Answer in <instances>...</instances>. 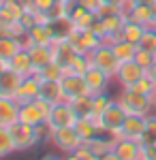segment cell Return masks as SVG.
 Returning a JSON list of instances; mask_svg holds the SVG:
<instances>
[{
    "label": "cell",
    "instance_id": "7dc6e473",
    "mask_svg": "<svg viewBox=\"0 0 156 160\" xmlns=\"http://www.w3.org/2000/svg\"><path fill=\"white\" fill-rule=\"evenodd\" d=\"M7 68H9V62H7V60H2V58H0V73H4Z\"/></svg>",
    "mask_w": 156,
    "mask_h": 160
},
{
    "label": "cell",
    "instance_id": "f6af8a7d",
    "mask_svg": "<svg viewBox=\"0 0 156 160\" xmlns=\"http://www.w3.org/2000/svg\"><path fill=\"white\" fill-rule=\"evenodd\" d=\"M39 160H64V158H60V156H54V154H45V156H41Z\"/></svg>",
    "mask_w": 156,
    "mask_h": 160
},
{
    "label": "cell",
    "instance_id": "b9f144b4",
    "mask_svg": "<svg viewBox=\"0 0 156 160\" xmlns=\"http://www.w3.org/2000/svg\"><path fill=\"white\" fill-rule=\"evenodd\" d=\"M79 4L84 7V9H88V11H98L101 7H103V0H79Z\"/></svg>",
    "mask_w": 156,
    "mask_h": 160
},
{
    "label": "cell",
    "instance_id": "83f0119b",
    "mask_svg": "<svg viewBox=\"0 0 156 160\" xmlns=\"http://www.w3.org/2000/svg\"><path fill=\"white\" fill-rule=\"evenodd\" d=\"M113 53H116V58L122 62H131L135 60V53H137V49H139V45H135V43H128V41H124V38H120L113 47Z\"/></svg>",
    "mask_w": 156,
    "mask_h": 160
},
{
    "label": "cell",
    "instance_id": "44dd1931",
    "mask_svg": "<svg viewBox=\"0 0 156 160\" xmlns=\"http://www.w3.org/2000/svg\"><path fill=\"white\" fill-rule=\"evenodd\" d=\"M39 98L47 100L49 105H56L64 100V92H62V81H49V79H41V94Z\"/></svg>",
    "mask_w": 156,
    "mask_h": 160
},
{
    "label": "cell",
    "instance_id": "836d02e7",
    "mask_svg": "<svg viewBox=\"0 0 156 160\" xmlns=\"http://www.w3.org/2000/svg\"><path fill=\"white\" fill-rule=\"evenodd\" d=\"M13 152H15V145H13L11 130L0 126V160L7 158V156H11Z\"/></svg>",
    "mask_w": 156,
    "mask_h": 160
},
{
    "label": "cell",
    "instance_id": "6da1fadb",
    "mask_svg": "<svg viewBox=\"0 0 156 160\" xmlns=\"http://www.w3.org/2000/svg\"><path fill=\"white\" fill-rule=\"evenodd\" d=\"M116 100L120 102V107L126 111V115H143L148 118L154 111V102L150 94H143L137 88H122L120 94L116 96Z\"/></svg>",
    "mask_w": 156,
    "mask_h": 160
},
{
    "label": "cell",
    "instance_id": "ba28073f",
    "mask_svg": "<svg viewBox=\"0 0 156 160\" xmlns=\"http://www.w3.org/2000/svg\"><path fill=\"white\" fill-rule=\"evenodd\" d=\"M69 43L73 45V49L77 51V53H92L101 45V37L96 34L92 28H88V30H75L73 37L69 38Z\"/></svg>",
    "mask_w": 156,
    "mask_h": 160
},
{
    "label": "cell",
    "instance_id": "4fadbf2b",
    "mask_svg": "<svg viewBox=\"0 0 156 160\" xmlns=\"http://www.w3.org/2000/svg\"><path fill=\"white\" fill-rule=\"evenodd\" d=\"M39 94H41V77L39 75H30V77H26L22 81V86H19L17 94H15V100L19 105L32 102V100L39 98Z\"/></svg>",
    "mask_w": 156,
    "mask_h": 160
},
{
    "label": "cell",
    "instance_id": "f35d334b",
    "mask_svg": "<svg viewBox=\"0 0 156 160\" xmlns=\"http://www.w3.org/2000/svg\"><path fill=\"white\" fill-rule=\"evenodd\" d=\"M139 47H141V49L152 51V53H156V30H152V28L145 30L143 38H141V43H139Z\"/></svg>",
    "mask_w": 156,
    "mask_h": 160
},
{
    "label": "cell",
    "instance_id": "30bf717a",
    "mask_svg": "<svg viewBox=\"0 0 156 160\" xmlns=\"http://www.w3.org/2000/svg\"><path fill=\"white\" fill-rule=\"evenodd\" d=\"M62 92H64V100H75L79 96L92 94L88 83H86V77L84 75H75V73H69L62 79Z\"/></svg>",
    "mask_w": 156,
    "mask_h": 160
},
{
    "label": "cell",
    "instance_id": "3957f363",
    "mask_svg": "<svg viewBox=\"0 0 156 160\" xmlns=\"http://www.w3.org/2000/svg\"><path fill=\"white\" fill-rule=\"evenodd\" d=\"M9 130H11V137H13L15 152H28V149L36 148L41 143V139L36 135V126H30L26 122H15Z\"/></svg>",
    "mask_w": 156,
    "mask_h": 160
},
{
    "label": "cell",
    "instance_id": "f546056e",
    "mask_svg": "<svg viewBox=\"0 0 156 160\" xmlns=\"http://www.w3.org/2000/svg\"><path fill=\"white\" fill-rule=\"evenodd\" d=\"M36 75H39L41 79H49V81H62V79L69 75V68H66V66H62L60 62L54 60V62H49L43 71H39Z\"/></svg>",
    "mask_w": 156,
    "mask_h": 160
},
{
    "label": "cell",
    "instance_id": "ac0fdd59",
    "mask_svg": "<svg viewBox=\"0 0 156 160\" xmlns=\"http://www.w3.org/2000/svg\"><path fill=\"white\" fill-rule=\"evenodd\" d=\"M9 68L13 73H17L19 77H30V75H36L34 71V64H32V58H30V51L28 49H22L13 60H9Z\"/></svg>",
    "mask_w": 156,
    "mask_h": 160
},
{
    "label": "cell",
    "instance_id": "5b68a950",
    "mask_svg": "<svg viewBox=\"0 0 156 160\" xmlns=\"http://www.w3.org/2000/svg\"><path fill=\"white\" fill-rule=\"evenodd\" d=\"M51 143L64 154H73L84 145V139L75 130V126H66V128H56L51 132Z\"/></svg>",
    "mask_w": 156,
    "mask_h": 160
},
{
    "label": "cell",
    "instance_id": "cb8c5ba5",
    "mask_svg": "<svg viewBox=\"0 0 156 160\" xmlns=\"http://www.w3.org/2000/svg\"><path fill=\"white\" fill-rule=\"evenodd\" d=\"M24 49V38H13V37H0V58L2 60H13L19 51Z\"/></svg>",
    "mask_w": 156,
    "mask_h": 160
},
{
    "label": "cell",
    "instance_id": "f907efd6",
    "mask_svg": "<svg viewBox=\"0 0 156 160\" xmlns=\"http://www.w3.org/2000/svg\"><path fill=\"white\" fill-rule=\"evenodd\" d=\"M152 102H154V111H156V90H154V94H152Z\"/></svg>",
    "mask_w": 156,
    "mask_h": 160
},
{
    "label": "cell",
    "instance_id": "4dcf8cb0",
    "mask_svg": "<svg viewBox=\"0 0 156 160\" xmlns=\"http://www.w3.org/2000/svg\"><path fill=\"white\" fill-rule=\"evenodd\" d=\"M92 100H94V96H92V94H86V96H79V98L69 100V102H71L73 111L77 113V118H94V111H92Z\"/></svg>",
    "mask_w": 156,
    "mask_h": 160
},
{
    "label": "cell",
    "instance_id": "7402d4cb",
    "mask_svg": "<svg viewBox=\"0 0 156 160\" xmlns=\"http://www.w3.org/2000/svg\"><path fill=\"white\" fill-rule=\"evenodd\" d=\"M30 51V58H32V64H34V71H43L49 62H54V47L51 45H34Z\"/></svg>",
    "mask_w": 156,
    "mask_h": 160
},
{
    "label": "cell",
    "instance_id": "1f68e13d",
    "mask_svg": "<svg viewBox=\"0 0 156 160\" xmlns=\"http://www.w3.org/2000/svg\"><path fill=\"white\" fill-rule=\"evenodd\" d=\"M139 143L141 145H156V113H150L145 118V128Z\"/></svg>",
    "mask_w": 156,
    "mask_h": 160
},
{
    "label": "cell",
    "instance_id": "7bdbcfd3",
    "mask_svg": "<svg viewBox=\"0 0 156 160\" xmlns=\"http://www.w3.org/2000/svg\"><path fill=\"white\" fill-rule=\"evenodd\" d=\"M131 0H103V4H111V7H120V9H126Z\"/></svg>",
    "mask_w": 156,
    "mask_h": 160
},
{
    "label": "cell",
    "instance_id": "8992f818",
    "mask_svg": "<svg viewBox=\"0 0 156 160\" xmlns=\"http://www.w3.org/2000/svg\"><path fill=\"white\" fill-rule=\"evenodd\" d=\"M90 60H92V66L101 68L103 73H107L111 79L116 77L118 68H120V60L116 58L113 49H111V47H107V45H98V47L90 53Z\"/></svg>",
    "mask_w": 156,
    "mask_h": 160
},
{
    "label": "cell",
    "instance_id": "d6a6232c",
    "mask_svg": "<svg viewBox=\"0 0 156 160\" xmlns=\"http://www.w3.org/2000/svg\"><path fill=\"white\" fill-rule=\"evenodd\" d=\"M90 66H92L90 53H77V56L73 58L71 66H69V73H75V75H86Z\"/></svg>",
    "mask_w": 156,
    "mask_h": 160
},
{
    "label": "cell",
    "instance_id": "ee69618b",
    "mask_svg": "<svg viewBox=\"0 0 156 160\" xmlns=\"http://www.w3.org/2000/svg\"><path fill=\"white\" fill-rule=\"evenodd\" d=\"M98 160H120V158H118V154H116V152H109V154H105V156H101Z\"/></svg>",
    "mask_w": 156,
    "mask_h": 160
},
{
    "label": "cell",
    "instance_id": "ab89813d",
    "mask_svg": "<svg viewBox=\"0 0 156 160\" xmlns=\"http://www.w3.org/2000/svg\"><path fill=\"white\" fill-rule=\"evenodd\" d=\"M124 9H120V7H111V4H103L98 11H96V15H98V19H103V17H109V15H116V13H122Z\"/></svg>",
    "mask_w": 156,
    "mask_h": 160
},
{
    "label": "cell",
    "instance_id": "2e32d148",
    "mask_svg": "<svg viewBox=\"0 0 156 160\" xmlns=\"http://www.w3.org/2000/svg\"><path fill=\"white\" fill-rule=\"evenodd\" d=\"M143 128H145L143 115H126L118 139H135V141H139L141 135H143Z\"/></svg>",
    "mask_w": 156,
    "mask_h": 160
},
{
    "label": "cell",
    "instance_id": "7c38bea8",
    "mask_svg": "<svg viewBox=\"0 0 156 160\" xmlns=\"http://www.w3.org/2000/svg\"><path fill=\"white\" fill-rule=\"evenodd\" d=\"M124 15H126L128 19H133V22L150 28L152 19H154V9H152V4H141V2L131 0V2L126 4V9H124Z\"/></svg>",
    "mask_w": 156,
    "mask_h": 160
},
{
    "label": "cell",
    "instance_id": "f5cc1de1",
    "mask_svg": "<svg viewBox=\"0 0 156 160\" xmlns=\"http://www.w3.org/2000/svg\"><path fill=\"white\" fill-rule=\"evenodd\" d=\"M58 2H66V0H58Z\"/></svg>",
    "mask_w": 156,
    "mask_h": 160
},
{
    "label": "cell",
    "instance_id": "c3c4849f",
    "mask_svg": "<svg viewBox=\"0 0 156 160\" xmlns=\"http://www.w3.org/2000/svg\"><path fill=\"white\" fill-rule=\"evenodd\" d=\"M152 9H154V19H152L150 28H152V30H156V4H152Z\"/></svg>",
    "mask_w": 156,
    "mask_h": 160
},
{
    "label": "cell",
    "instance_id": "8fae6325",
    "mask_svg": "<svg viewBox=\"0 0 156 160\" xmlns=\"http://www.w3.org/2000/svg\"><path fill=\"white\" fill-rule=\"evenodd\" d=\"M47 28H49V34L54 38V43H56V41H69V38L73 37V32L77 30L75 22H73L69 15H60V17L49 19Z\"/></svg>",
    "mask_w": 156,
    "mask_h": 160
},
{
    "label": "cell",
    "instance_id": "ffe728a7",
    "mask_svg": "<svg viewBox=\"0 0 156 160\" xmlns=\"http://www.w3.org/2000/svg\"><path fill=\"white\" fill-rule=\"evenodd\" d=\"M22 81H24V77L13 73L11 68H7L4 73H0V96L15 98V94H17V90L22 86Z\"/></svg>",
    "mask_w": 156,
    "mask_h": 160
},
{
    "label": "cell",
    "instance_id": "d6986e66",
    "mask_svg": "<svg viewBox=\"0 0 156 160\" xmlns=\"http://www.w3.org/2000/svg\"><path fill=\"white\" fill-rule=\"evenodd\" d=\"M113 152L120 160H141V143L135 139H118Z\"/></svg>",
    "mask_w": 156,
    "mask_h": 160
},
{
    "label": "cell",
    "instance_id": "60d3db41",
    "mask_svg": "<svg viewBox=\"0 0 156 160\" xmlns=\"http://www.w3.org/2000/svg\"><path fill=\"white\" fill-rule=\"evenodd\" d=\"M56 2H58V0H32V4H34V9L39 13H47Z\"/></svg>",
    "mask_w": 156,
    "mask_h": 160
},
{
    "label": "cell",
    "instance_id": "52a82bcc",
    "mask_svg": "<svg viewBox=\"0 0 156 160\" xmlns=\"http://www.w3.org/2000/svg\"><path fill=\"white\" fill-rule=\"evenodd\" d=\"M79 118H77V113L73 111L71 102L69 100H62V102H56L51 111H49V118H47V124L51 126V130H56V128H66V126H75Z\"/></svg>",
    "mask_w": 156,
    "mask_h": 160
},
{
    "label": "cell",
    "instance_id": "e0dca14e",
    "mask_svg": "<svg viewBox=\"0 0 156 160\" xmlns=\"http://www.w3.org/2000/svg\"><path fill=\"white\" fill-rule=\"evenodd\" d=\"M84 77H86V83L90 88V92H92V96L101 94V92H107L109 81H111V77L107 73H103L101 68H96V66H90Z\"/></svg>",
    "mask_w": 156,
    "mask_h": 160
},
{
    "label": "cell",
    "instance_id": "484cf974",
    "mask_svg": "<svg viewBox=\"0 0 156 160\" xmlns=\"http://www.w3.org/2000/svg\"><path fill=\"white\" fill-rule=\"evenodd\" d=\"M75 130H77L79 137L84 139V143H88V141H92L94 137L101 135L98 124H96L94 118H79V120L75 122Z\"/></svg>",
    "mask_w": 156,
    "mask_h": 160
},
{
    "label": "cell",
    "instance_id": "277c9868",
    "mask_svg": "<svg viewBox=\"0 0 156 160\" xmlns=\"http://www.w3.org/2000/svg\"><path fill=\"white\" fill-rule=\"evenodd\" d=\"M54 105H49L47 100L36 98L32 102H24L19 107V122H26L30 126H39V124H45L49 118V111Z\"/></svg>",
    "mask_w": 156,
    "mask_h": 160
},
{
    "label": "cell",
    "instance_id": "5bb4252c",
    "mask_svg": "<svg viewBox=\"0 0 156 160\" xmlns=\"http://www.w3.org/2000/svg\"><path fill=\"white\" fill-rule=\"evenodd\" d=\"M19 102L9 96H0V126L11 128L15 122H19Z\"/></svg>",
    "mask_w": 156,
    "mask_h": 160
},
{
    "label": "cell",
    "instance_id": "4316f807",
    "mask_svg": "<svg viewBox=\"0 0 156 160\" xmlns=\"http://www.w3.org/2000/svg\"><path fill=\"white\" fill-rule=\"evenodd\" d=\"M145 26L137 24V22H133V19H126V24L122 28V38L124 41H128V43H135V45H139L141 43V38L145 34Z\"/></svg>",
    "mask_w": 156,
    "mask_h": 160
},
{
    "label": "cell",
    "instance_id": "9c48e42d",
    "mask_svg": "<svg viewBox=\"0 0 156 160\" xmlns=\"http://www.w3.org/2000/svg\"><path fill=\"white\" fill-rule=\"evenodd\" d=\"M143 75H145L143 66H139L135 60H131V62H122L113 79L120 83V88H133V86L139 83V79H141Z\"/></svg>",
    "mask_w": 156,
    "mask_h": 160
},
{
    "label": "cell",
    "instance_id": "d4e9b609",
    "mask_svg": "<svg viewBox=\"0 0 156 160\" xmlns=\"http://www.w3.org/2000/svg\"><path fill=\"white\" fill-rule=\"evenodd\" d=\"M54 60L56 62H60L62 66H71V62H73V58L77 56V51L73 49V45L69 43V41H56L54 45Z\"/></svg>",
    "mask_w": 156,
    "mask_h": 160
},
{
    "label": "cell",
    "instance_id": "681fc988",
    "mask_svg": "<svg viewBox=\"0 0 156 160\" xmlns=\"http://www.w3.org/2000/svg\"><path fill=\"white\" fill-rule=\"evenodd\" d=\"M135 2H141V4H156V0H135Z\"/></svg>",
    "mask_w": 156,
    "mask_h": 160
},
{
    "label": "cell",
    "instance_id": "74e56055",
    "mask_svg": "<svg viewBox=\"0 0 156 160\" xmlns=\"http://www.w3.org/2000/svg\"><path fill=\"white\" fill-rule=\"evenodd\" d=\"M19 24L26 28V32L30 30V28H34L36 24H41V15L36 11H24V15L19 17Z\"/></svg>",
    "mask_w": 156,
    "mask_h": 160
},
{
    "label": "cell",
    "instance_id": "8d00e7d4",
    "mask_svg": "<svg viewBox=\"0 0 156 160\" xmlns=\"http://www.w3.org/2000/svg\"><path fill=\"white\" fill-rule=\"evenodd\" d=\"M64 160H98V156H94V154H92V149L88 148V143H84L77 152L66 154V158H64Z\"/></svg>",
    "mask_w": 156,
    "mask_h": 160
},
{
    "label": "cell",
    "instance_id": "d590c367",
    "mask_svg": "<svg viewBox=\"0 0 156 160\" xmlns=\"http://www.w3.org/2000/svg\"><path fill=\"white\" fill-rule=\"evenodd\" d=\"M135 62H137L139 66H143L145 71H148V68H150V66L156 62V53H152V51L141 49V47H139V49H137V53H135Z\"/></svg>",
    "mask_w": 156,
    "mask_h": 160
},
{
    "label": "cell",
    "instance_id": "bcb514c9",
    "mask_svg": "<svg viewBox=\"0 0 156 160\" xmlns=\"http://www.w3.org/2000/svg\"><path fill=\"white\" fill-rule=\"evenodd\" d=\"M148 75H150V77H152V79L156 81V62L152 64V66H150V68H148Z\"/></svg>",
    "mask_w": 156,
    "mask_h": 160
},
{
    "label": "cell",
    "instance_id": "816d5d0a",
    "mask_svg": "<svg viewBox=\"0 0 156 160\" xmlns=\"http://www.w3.org/2000/svg\"><path fill=\"white\" fill-rule=\"evenodd\" d=\"M2 4H4V0H0V9H2Z\"/></svg>",
    "mask_w": 156,
    "mask_h": 160
},
{
    "label": "cell",
    "instance_id": "7a4b0ae2",
    "mask_svg": "<svg viewBox=\"0 0 156 160\" xmlns=\"http://www.w3.org/2000/svg\"><path fill=\"white\" fill-rule=\"evenodd\" d=\"M94 120H96V124H98L101 135H111V137L118 139V137H120V130H122V124L126 120V111L120 107L118 100H113L107 109L103 111L98 118H94Z\"/></svg>",
    "mask_w": 156,
    "mask_h": 160
},
{
    "label": "cell",
    "instance_id": "f1b7e54d",
    "mask_svg": "<svg viewBox=\"0 0 156 160\" xmlns=\"http://www.w3.org/2000/svg\"><path fill=\"white\" fill-rule=\"evenodd\" d=\"M126 19H128V17L124 15V11L116 13V15H109V17H103L101 24L105 28V34H120L122 37V28L126 24Z\"/></svg>",
    "mask_w": 156,
    "mask_h": 160
},
{
    "label": "cell",
    "instance_id": "9a60e30c",
    "mask_svg": "<svg viewBox=\"0 0 156 160\" xmlns=\"http://www.w3.org/2000/svg\"><path fill=\"white\" fill-rule=\"evenodd\" d=\"M34 45H54V38L49 34L47 24H36L30 28L24 37V49H32Z\"/></svg>",
    "mask_w": 156,
    "mask_h": 160
},
{
    "label": "cell",
    "instance_id": "e575fe53",
    "mask_svg": "<svg viewBox=\"0 0 156 160\" xmlns=\"http://www.w3.org/2000/svg\"><path fill=\"white\" fill-rule=\"evenodd\" d=\"M116 98H111L107 92H101V94H94V100H92V111H94V118H98L103 111L107 109L109 105L113 102Z\"/></svg>",
    "mask_w": 156,
    "mask_h": 160
},
{
    "label": "cell",
    "instance_id": "603a6c76",
    "mask_svg": "<svg viewBox=\"0 0 156 160\" xmlns=\"http://www.w3.org/2000/svg\"><path fill=\"white\" fill-rule=\"evenodd\" d=\"M116 143H118V139L111 135H98L94 137L92 141H88V148L92 149V154L94 156H105V154H109V152H113L116 149Z\"/></svg>",
    "mask_w": 156,
    "mask_h": 160
}]
</instances>
